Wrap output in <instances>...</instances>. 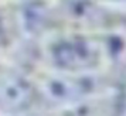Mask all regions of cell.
<instances>
[{
  "label": "cell",
  "mask_w": 126,
  "mask_h": 116,
  "mask_svg": "<svg viewBox=\"0 0 126 116\" xmlns=\"http://www.w3.org/2000/svg\"><path fill=\"white\" fill-rule=\"evenodd\" d=\"M99 84L101 82L95 76L86 72H68V75H58L47 79L43 92L52 103L65 106L91 98L99 89Z\"/></svg>",
  "instance_id": "7a4b0ae2"
},
{
  "label": "cell",
  "mask_w": 126,
  "mask_h": 116,
  "mask_svg": "<svg viewBox=\"0 0 126 116\" xmlns=\"http://www.w3.org/2000/svg\"><path fill=\"white\" fill-rule=\"evenodd\" d=\"M120 116H126V101L122 103V108H120Z\"/></svg>",
  "instance_id": "5b68a950"
},
{
  "label": "cell",
  "mask_w": 126,
  "mask_h": 116,
  "mask_svg": "<svg viewBox=\"0 0 126 116\" xmlns=\"http://www.w3.org/2000/svg\"><path fill=\"white\" fill-rule=\"evenodd\" d=\"M106 1H123V0H106Z\"/></svg>",
  "instance_id": "8992f818"
},
{
  "label": "cell",
  "mask_w": 126,
  "mask_h": 116,
  "mask_svg": "<svg viewBox=\"0 0 126 116\" xmlns=\"http://www.w3.org/2000/svg\"><path fill=\"white\" fill-rule=\"evenodd\" d=\"M108 108L103 102L96 99H82L74 103L65 105L60 116H105Z\"/></svg>",
  "instance_id": "277c9868"
},
{
  "label": "cell",
  "mask_w": 126,
  "mask_h": 116,
  "mask_svg": "<svg viewBox=\"0 0 126 116\" xmlns=\"http://www.w3.org/2000/svg\"><path fill=\"white\" fill-rule=\"evenodd\" d=\"M101 43L91 37L69 35L54 41L48 50L50 59L64 72H89L102 59Z\"/></svg>",
  "instance_id": "6da1fadb"
},
{
  "label": "cell",
  "mask_w": 126,
  "mask_h": 116,
  "mask_svg": "<svg viewBox=\"0 0 126 116\" xmlns=\"http://www.w3.org/2000/svg\"><path fill=\"white\" fill-rule=\"evenodd\" d=\"M34 98L33 87L21 76L9 75L0 79V106L6 110H23Z\"/></svg>",
  "instance_id": "3957f363"
}]
</instances>
